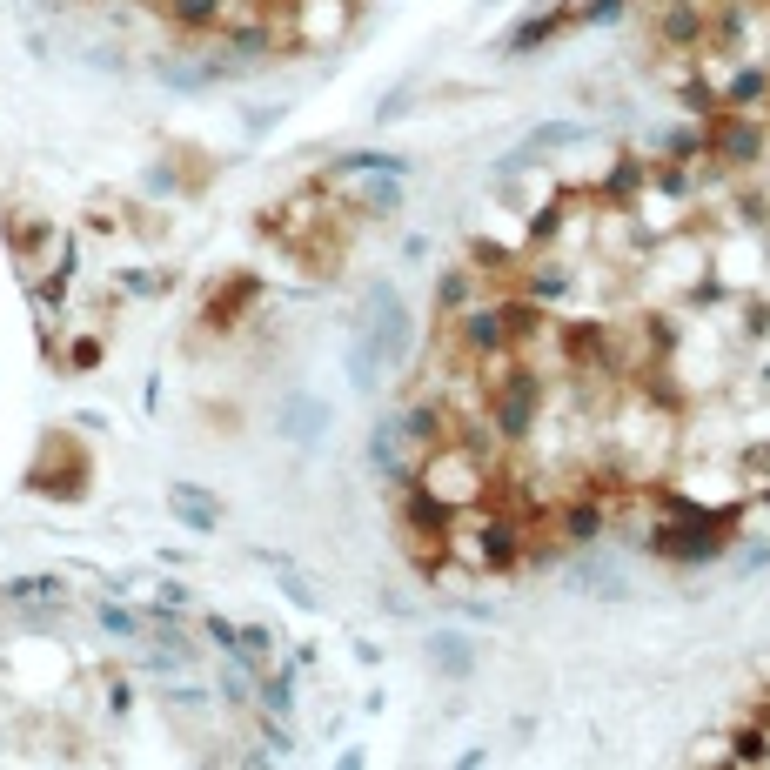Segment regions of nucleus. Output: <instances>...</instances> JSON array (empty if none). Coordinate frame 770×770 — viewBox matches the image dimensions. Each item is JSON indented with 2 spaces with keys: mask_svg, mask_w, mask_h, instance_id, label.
I'll use <instances>...</instances> for the list:
<instances>
[{
  "mask_svg": "<svg viewBox=\"0 0 770 770\" xmlns=\"http://www.w3.org/2000/svg\"><path fill=\"white\" fill-rule=\"evenodd\" d=\"M161 14H175L181 27H208V34H228L242 47H315V7H335V21L349 27L362 0H154Z\"/></svg>",
  "mask_w": 770,
  "mask_h": 770,
  "instance_id": "nucleus-1",
  "label": "nucleus"
},
{
  "mask_svg": "<svg viewBox=\"0 0 770 770\" xmlns=\"http://www.w3.org/2000/svg\"><path fill=\"white\" fill-rule=\"evenodd\" d=\"M168 503H175L181 516H188V523H201V529L215 523V503H208V496H195V489H175V496H168Z\"/></svg>",
  "mask_w": 770,
  "mask_h": 770,
  "instance_id": "nucleus-2",
  "label": "nucleus"
}]
</instances>
